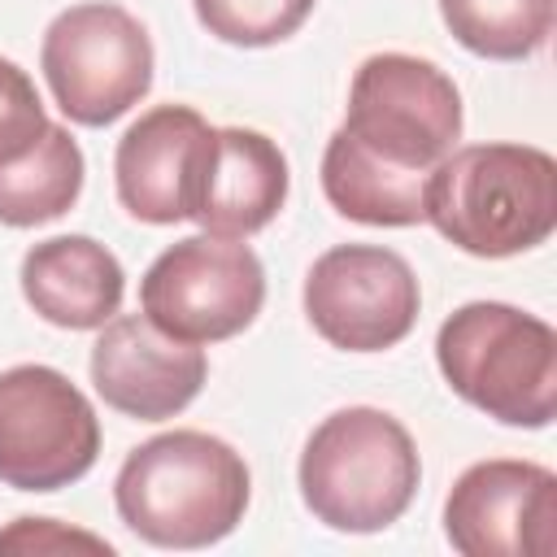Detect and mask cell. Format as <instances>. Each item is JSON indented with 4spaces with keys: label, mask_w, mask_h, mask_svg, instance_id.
<instances>
[{
    "label": "cell",
    "mask_w": 557,
    "mask_h": 557,
    "mask_svg": "<svg viewBox=\"0 0 557 557\" xmlns=\"http://www.w3.org/2000/svg\"><path fill=\"white\" fill-rule=\"evenodd\" d=\"M287 157L270 135L248 126H213L191 222L222 239H248L274 222L287 200Z\"/></svg>",
    "instance_id": "13"
},
{
    "label": "cell",
    "mask_w": 557,
    "mask_h": 557,
    "mask_svg": "<svg viewBox=\"0 0 557 557\" xmlns=\"http://www.w3.org/2000/svg\"><path fill=\"white\" fill-rule=\"evenodd\" d=\"M44 131H48V113L35 91V78L9 57H0V165L30 152Z\"/></svg>",
    "instance_id": "19"
},
{
    "label": "cell",
    "mask_w": 557,
    "mask_h": 557,
    "mask_svg": "<svg viewBox=\"0 0 557 557\" xmlns=\"http://www.w3.org/2000/svg\"><path fill=\"white\" fill-rule=\"evenodd\" d=\"M300 496L318 522L348 535L392 527L418 492L422 461L409 431L370 405L335 409L300 453Z\"/></svg>",
    "instance_id": "4"
},
{
    "label": "cell",
    "mask_w": 557,
    "mask_h": 557,
    "mask_svg": "<svg viewBox=\"0 0 557 557\" xmlns=\"http://www.w3.org/2000/svg\"><path fill=\"white\" fill-rule=\"evenodd\" d=\"M244 457L205 431H165L126 453L113 479L117 518L157 548H209L248 509Z\"/></svg>",
    "instance_id": "1"
},
{
    "label": "cell",
    "mask_w": 557,
    "mask_h": 557,
    "mask_svg": "<svg viewBox=\"0 0 557 557\" xmlns=\"http://www.w3.org/2000/svg\"><path fill=\"white\" fill-rule=\"evenodd\" d=\"M78 191H83V148L65 126L48 122V131L30 152L0 165V222L44 226L70 213Z\"/></svg>",
    "instance_id": "15"
},
{
    "label": "cell",
    "mask_w": 557,
    "mask_h": 557,
    "mask_svg": "<svg viewBox=\"0 0 557 557\" xmlns=\"http://www.w3.org/2000/svg\"><path fill=\"white\" fill-rule=\"evenodd\" d=\"M213 126L187 104H157L126 126L113 152L117 200L131 218L170 226L196 213V187Z\"/></svg>",
    "instance_id": "12"
},
{
    "label": "cell",
    "mask_w": 557,
    "mask_h": 557,
    "mask_svg": "<svg viewBox=\"0 0 557 557\" xmlns=\"http://www.w3.org/2000/svg\"><path fill=\"white\" fill-rule=\"evenodd\" d=\"M426 222L470 257H513L557 226V161L531 144H470L426 183Z\"/></svg>",
    "instance_id": "2"
},
{
    "label": "cell",
    "mask_w": 557,
    "mask_h": 557,
    "mask_svg": "<svg viewBox=\"0 0 557 557\" xmlns=\"http://www.w3.org/2000/svg\"><path fill=\"white\" fill-rule=\"evenodd\" d=\"M39 70L70 122L109 126L148 96L152 39L144 22L122 4H70L44 30Z\"/></svg>",
    "instance_id": "6"
},
{
    "label": "cell",
    "mask_w": 557,
    "mask_h": 557,
    "mask_svg": "<svg viewBox=\"0 0 557 557\" xmlns=\"http://www.w3.org/2000/svg\"><path fill=\"white\" fill-rule=\"evenodd\" d=\"M87 370L109 409L139 422H165L200 396L209 361L200 344L165 335L148 313H113L91 344Z\"/></svg>",
    "instance_id": "11"
},
{
    "label": "cell",
    "mask_w": 557,
    "mask_h": 557,
    "mask_svg": "<svg viewBox=\"0 0 557 557\" xmlns=\"http://www.w3.org/2000/svg\"><path fill=\"white\" fill-rule=\"evenodd\" d=\"M265 305V270L244 239L187 235L139 283V309L183 344H218L252 326Z\"/></svg>",
    "instance_id": "7"
},
{
    "label": "cell",
    "mask_w": 557,
    "mask_h": 557,
    "mask_svg": "<svg viewBox=\"0 0 557 557\" xmlns=\"http://www.w3.org/2000/svg\"><path fill=\"white\" fill-rule=\"evenodd\" d=\"M126 274L91 235H52L22 257L26 305L61 331H100L122 309Z\"/></svg>",
    "instance_id": "14"
},
{
    "label": "cell",
    "mask_w": 557,
    "mask_h": 557,
    "mask_svg": "<svg viewBox=\"0 0 557 557\" xmlns=\"http://www.w3.org/2000/svg\"><path fill=\"white\" fill-rule=\"evenodd\" d=\"M440 17L474 57L522 61L553 30V0H440Z\"/></svg>",
    "instance_id": "17"
},
{
    "label": "cell",
    "mask_w": 557,
    "mask_h": 557,
    "mask_svg": "<svg viewBox=\"0 0 557 557\" xmlns=\"http://www.w3.org/2000/svg\"><path fill=\"white\" fill-rule=\"evenodd\" d=\"M335 135L383 170L431 178L461 139V91L435 61L374 52L352 74L348 113Z\"/></svg>",
    "instance_id": "5"
},
{
    "label": "cell",
    "mask_w": 557,
    "mask_h": 557,
    "mask_svg": "<svg viewBox=\"0 0 557 557\" xmlns=\"http://www.w3.org/2000/svg\"><path fill=\"white\" fill-rule=\"evenodd\" d=\"M426 183L413 174L383 170L352 152L339 135L326 139L322 152V191L335 213L366 226H418L426 222Z\"/></svg>",
    "instance_id": "16"
},
{
    "label": "cell",
    "mask_w": 557,
    "mask_h": 557,
    "mask_svg": "<svg viewBox=\"0 0 557 557\" xmlns=\"http://www.w3.org/2000/svg\"><path fill=\"white\" fill-rule=\"evenodd\" d=\"M65 548H87V553H113L109 540L61 527L52 518H17L13 527L0 531V553H65Z\"/></svg>",
    "instance_id": "20"
},
{
    "label": "cell",
    "mask_w": 557,
    "mask_h": 557,
    "mask_svg": "<svg viewBox=\"0 0 557 557\" xmlns=\"http://www.w3.org/2000/svg\"><path fill=\"white\" fill-rule=\"evenodd\" d=\"M418 309V274L383 244H335L305 274V318L344 352H383L400 344Z\"/></svg>",
    "instance_id": "9"
},
{
    "label": "cell",
    "mask_w": 557,
    "mask_h": 557,
    "mask_svg": "<svg viewBox=\"0 0 557 557\" xmlns=\"http://www.w3.org/2000/svg\"><path fill=\"white\" fill-rule=\"evenodd\" d=\"M448 544L466 557H553L557 474L535 461H474L444 500Z\"/></svg>",
    "instance_id": "10"
},
{
    "label": "cell",
    "mask_w": 557,
    "mask_h": 557,
    "mask_svg": "<svg viewBox=\"0 0 557 557\" xmlns=\"http://www.w3.org/2000/svg\"><path fill=\"white\" fill-rule=\"evenodd\" d=\"M100 457L91 400L52 366L0 370V483L57 492L78 483Z\"/></svg>",
    "instance_id": "8"
},
{
    "label": "cell",
    "mask_w": 557,
    "mask_h": 557,
    "mask_svg": "<svg viewBox=\"0 0 557 557\" xmlns=\"http://www.w3.org/2000/svg\"><path fill=\"white\" fill-rule=\"evenodd\" d=\"M318 0H191L200 26L235 48H270L305 26Z\"/></svg>",
    "instance_id": "18"
},
{
    "label": "cell",
    "mask_w": 557,
    "mask_h": 557,
    "mask_svg": "<svg viewBox=\"0 0 557 557\" xmlns=\"http://www.w3.org/2000/svg\"><path fill=\"white\" fill-rule=\"evenodd\" d=\"M444 383L505 426L540 431L557 413V331L500 300H470L435 335Z\"/></svg>",
    "instance_id": "3"
}]
</instances>
